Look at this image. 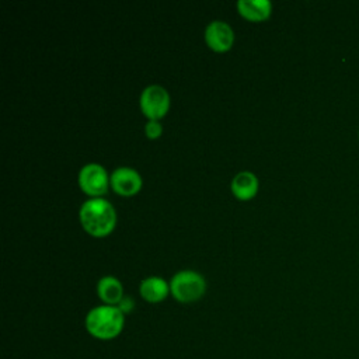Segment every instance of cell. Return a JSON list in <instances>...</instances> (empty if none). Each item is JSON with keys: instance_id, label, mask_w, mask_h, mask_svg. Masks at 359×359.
I'll return each instance as SVG.
<instances>
[{"instance_id": "cell-10", "label": "cell", "mask_w": 359, "mask_h": 359, "mask_svg": "<svg viewBox=\"0 0 359 359\" xmlns=\"http://www.w3.org/2000/svg\"><path fill=\"white\" fill-rule=\"evenodd\" d=\"M258 189V178L251 171H240L231 180V191L240 199H248Z\"/></svg>"}, {"instance_id": "cell-13", "label": "cell", "mask_w": 359, "mask_h": 359, "mask_svg": "<svg viewBox=\"0 0 359 359\" xmlns=\"http://www.w3.org/2000/svg\"><path fill=\"white\" fill-rule=\"evenodd\" d=\"M116 307H118L123 314H128V313H130V311L133 310L135 302L132 300L130 296H123V297L121 299V302L116 304Z\"/></svg>"}, {"instance_id": "cell-9", "label": "cell", "mask_w": 359, "mask_h": 359, "mask_svg": "<svg viewBox=\"0 0 359 359\" xmlns=\"http://www.w3.org/2000/svg\"><path fill=\"white\" fill-rule=\"evenodd\" d=\"M97 294L105 304L116 306L123 297V286L118 278L107 275L98 280Z\"/></svg>"}, {"instance_id": "cell-1", "label": "cell", "mask_w": 359, "mask_h": 359, "mask_svg": "<svg viewBox=\"0 0 359 359\" xmlns=\"http://www.w3.org/2000/svg\"><path fill=\"white\" fill-rule=\"evenodd\" d=\"M87 332L101 341L116 338L125 325V314L116 307L101 304L93 307L84 320Z\"/></svg>"}, {"instance_id": "cell-2", "label": "cell", "mask_w": 359, "mask_h": 359, "mask_svg": "<svg viewBox=\"0 0 359 359\" xmlns=\"http://www.w3.org/2000/svg\"><path fill=\"white\" fill-rule=\"evenodd\" d=\"M80 222L83 227L95 237L108 234L116 222V213L114 206L101 196L90 198L80 206Z\"/></svg>"}, {"instance_id": "cell-3", "label": "cell", "mask_w": 359, "mask_h": 359, "mask_svg": "<svg viewBox=\"0 0 359 359\" xmlns=\"http://www.w3.org/2000/svg\"><path fill=\"white\" fill-rule=\"evenodd\" d=\"M205 289V278L192 269H182L170 280V292L181 303H191L201 299Z\"/></svg>"}, {"instance_id": "cell-12", "label": "cell", "mask_w": 359, "mask_h": 359, "mask_svg": "<svg viewBox=\"0 0 359 359\" xmlns=\"http://www.w3.org/2000/svg\"><path fill=\"white\" fill-rule=\"evenodd\" d=\"M161 123L157 121V119H150L146 126H144V132L147 135V137L150 139H154V137H158L161 135Z\"/></svg>"}, {"instance_id": "cell-8", "label": "cell", "mask_w": 359, "mask_h": 359, "mask_svg": "<svg viewBox=\"0 0 359 359\" xmlns=\"http://www.w3.org/2000/svg\"><path fill=\"white\" fill-rule=\"evenodd\" d=\"M139 292L146 302L158 303L167 297L170 285L161 276H149L140 282Z\"/></svg>"}, {"instance_id": "cell-4", "label": "cell", "mask_w": 359, "mask_h": 359, "mask_svg": "<svg viewBox=\"0 0 359 359\" xmlns=\"http://www.w3.org/2000/svg\"><path fill=\"white\" fill-rule=\"evenodd\" d=\"M170 107L168 91L160 84H150L140 94V108L150 119H158Z\"/></svg>"}, {"instance_id": "cell-5", "label": "cell", "mask_w": 359, "mask_h": 359, "mask_svg": "<svg viewBox=\"0 0 359 359\" xmlns=\"http://www.w3.org/2000/svg\"><path fill=\"white\" fill-rule=\"evenodd\" d=\"M79 184L81 189L95 196H101L109 184L108 174L105 168L98 163H87L84 164L79 171Z\"/></svg>"}, {"instance_id": "cell-11", "label": "cell", "mask_w": 359, "mask_h": 359, "mask_svg": "<svg viewBox=\"0 0 359 359\" xmlns=\"http://www.w3.org/2000/svg\"><path fill=\"white\" fill-rule=\"evenodd\" d=\"M237 8L245 18L259 21L265 20L271 14L272 4L269 0H238Z\"/></svg>"}, {"instance_id": "cell-6", "label": "cell", "mask_w": 359, "mask_h": 359, "mask_svg": "<svg viewBox=\"0 0 359 359\" xmlns=\"http://www.w3.org/2000/svg\"><path fill=\"white\" fill-rule=\"evenodd\" d=\"M205 39L213 50L223 52L233 45L234 32L226 21L213 20L205 28Z\"/></svg>"}, {"instance_id": "cell-7", "label": "cell", "mask_w": 359, "mask_h": 359, "mask_svg": "<svg viewBox=\"0 0 359 359\" xmlns=\"http://www.w3.org/2000/svg\"><path fill=\"white\" fill-rule=\"evenodd\" d=\"M109 184L121 195H133L142 187V177L135 168L116 167L109 177Z\"/></svg>"}]
</instances>
